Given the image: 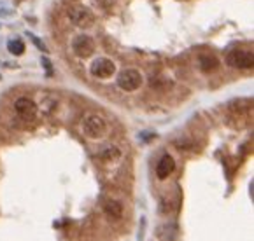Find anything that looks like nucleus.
<instances>
[{
  "instance_id": "12",
  "label": "nucleus",
  "mask_w": 254,
  "mask_h": 241,
  "mask_svg": "<svg viewBox=\"0 0 254 241\" xmlns=\"http://www.w3.org/2000/svg\"><path fill=\"white\" fill-rule=\"evenodd\" d=\"M120 156H121V152L116 147H111L102 152V157H104V159H116V157H120Z\"/></svg>"
},
{
  "instance_id": "1",
  "label": "nucleus",
  "mask_w": 254,
  "mask_h": 241,
  "mask_svg": "<svg viewBox=\"0 0 254 241\" xmlns=\"http://www.w3.org/2000/svg\"><path fill=\"white\" fill-rule=\"evenodd\" d=\"M82 131L88 138H93V140H98L102 138L105 133H107V123L100 115H88L82 123Z\"/></svg>"
},
{
  "instance_id": "9",
  "label": "nucleus",
  "mask_w": 254,
  "mask_h": 241,
  "mask_svg": "<svg viewBox=\"0 0 254 241\" xmlns=\"http://www.w3.org/2000/svg\"><path fill=\"white\" fill-rule=\"evenodd\" d=\"M104 212L107 213V217H111V219L118 220V219H121V215H123V206H121L120 201H116V199H107L104 203Z\"/></svg>"
},
{
  "instance_id": "2",
  "label": "nucleus",
  "mask_w": 254,
  "mask_h": 241,
  "mask_svg": "<svg viewBox=\"0 0 254 241\" xmlns=\"http://www.w3.org/2000/svg\"><path fill=\"white\" fill-rule=\"evenodd\" d=\"M68 18L79 28H90L95 23V14L84 5H74L68 9Z\"/></svg>"
},
{
  "instance_id": "8",
  "label": "nucleus",
  "mask_w": 254,
  "mask_h": 241,
  "mask_svg": "<svg viewBox=\"0 0 254 241\" xmlns=\"http://www.w3.org/2000/svg\"><path fill=\"white\" fill-rule=\"evenodd\" d=\"M174 170H176V161H174L172 156L165 154V156L160 159V163H158V166H156L158 178H160V180H165L167 177H170V175H172Z\"/></svg>"
},
{
  "instance_id": "6",
  "label": "nucleus",
  "mask_w": 254,
  "mask_h": 241,
  "mask_svg": "<svg viewBox=\"0 0 254 241\" xmlns=\"http://www.w3.org/2000/svg\"><path fill=\"white\" fill-rule=\"evenodd\" d=\"M114 72H116V65H114V61H111V59H107V58H98L97 61L91 65V74L98 79L111 77Z\"/></svg>"
},
{
  "instance_id": "4",
  "label": "nucleus",
  "mask_w": 254,
  "mask_h": 241,
  "mask_svg": "<svg viewBox=\"0 0 254 241\" xmlns=\"http://www.w3.org/2000/svg\"><path fill=\"white\" fill-rule=\"evenodd\" d=\"M142 84V75L138 70H133V68H128V70H123L120 75H118V86L125 91H135V89L140 88Z\"/></svg>"
},
{
  "instance_id": "11",
  "label": "nucleus",
  "mask_w": 254,
  "mask_h": 241,
  "mask_svg": "<svg viewBox=\"0 0 254 241\" xmlns=\"http://www.w3.org/2000/svg\"><path fill=\"white\" fill-rule=\"evenodd\" d=\"M9 52H12L14 56H21L25 52V42L19 41V39H14V41H9L7 44Z\"/></svg>"
},
{
  "instance_id": "13",
  "label": "nucleus",
  "mask_w": 254,
  "mask_h": 241,
  "mask_svg": "<svg viewBox=\"0 0 254 241\" xmlns=\"http://www.w3.org/2000/svg\"><path fill=\"white\" fill-rule=\"evenodd\" d=\"M32 41H34V42H35V46H37V48H41V49H42V51H44V52H46V46H44V44H42V42H41V41H39V39H37V37H32Z\"/></svg>"
},
{
  "instance_id": "3",
  "label": "nucleus",
  "mask_w": 254,
  "mask_h": 241,
  "mask_svg": "<svg viewBox=\"0 0 254 241\" xmlns=\"http://www.w3.org/2000/svg\"><path fill=\"white\" fill-rule=\"evenodd\" d=\"M226 63L233 68H240V70H249L254 67V56L249 51H242V49H235L226 56Z\"/></svg>"
},
{
  "instance_id": "10",
  "label": "nucleus",
  "mask_w": 254,
  "mask_h": 241,
  "mask_svg": "<svg viewBox=\"0 0 254 241\" xmlns=\"http://www.w3.org/2000/svg\"><path fill=\"white\" fill-rule=\"evenodd\" d=\"M217 67H219V59H217L216 56L205 54L200 58V68H202L203 72H212V70H216Z\"/></svg>"
},
{
  "instance_id": "5",
  "label": "nucleus",
  "mask_w": 254,
  "mask_h": 241,
  "mask_svg": "<svg viewBox=\"0 0 254 241\" xmlns=\"http://www.w3.org/2000/svg\"><path fill=\"white\" fill-rule=\"evenodd\" d=\"M14 110L23 121H34L37 115V105L30 98H19L14 103Z\"/></svg>"
},
{
  "instance_id": "7",
  "label": "nucleus",
  "mask_w": 254,
  "mask_h": 241,
  "mask_svg": "<svg viewBox=\"0 0 254 241\" xmlns=\"http://www.w3.org/2000/svg\"><path fill=\"white\" fill-rule=\"evenodd\" d=\"M95 51V42L88 35H81L74 41V52L79 58H90Z\"/></svg>"
}]
</instances>
